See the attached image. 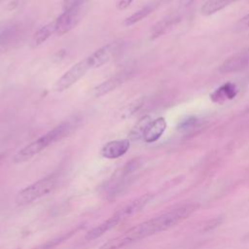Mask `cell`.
Returning <instances> with one entry per match:
<instances>
[{"label": "cell", "instance_id": "9c48e42d", "mask_svg": "<svg viewBox=\"0 0 249 249\" xmlns=\"http://www.w3.org/2000/svg\"><path fill=\"white\" fill-rule=\"evenodd\" d=\"M130 141L129 139H121L113 140L107 142L100 151V154L103 158L114 160L124 156L129 149Z\"/></svg>", "mask_w": 249, "mask_h": 249}, {"label": "cell", "instance_id": "ffe728a7", "mask_svg": "<svg viewBox=\"0 0 249 249\" xmlns=\"http://www.w3.org/2000/svg\"><path fill=\"white\" fill-rule=\"evenodd\" d=\"M81 228H82V227L80 226V227H78V228H76V229H74V230H71V231H67V232H65V233H62V234H60L59 236H56V237H54V238H53V239H51V240L46 241L45 243L41 244L40 246H38V247H36V248H34V249H53V248H55L56 246H58L59 244L63 243L64 241H66L67 239H69V238H70L72 235H74L78 231H80Z\"/></svg>", "mask_w": 249, "mask_h": 249}, {"label": "cell", "instance_id": "d6986e66", "mask_svg": "<svg viewBox=\"0 0 249 249\" xmlns=\"http://www.w3.org/2000/svg\"><path fill=\"white\" fill-rule=\"evenodd\" d=\"M156 8V4L155 3H149L147 5H145L144 7H142L140 10L136 11L135 13H133L131 16H129L128 18H126L124 21V25L125 26H131L133 24H135L136 22L142 20L143 18H145L148 15H150Z\"/></svg>", "mask_w": 249, "mask_h": 249}, {"label": "cell", "instance_id": "603a6c76", "mask_svg": "<svg viewBox=\"0 0 249 249\" xmlns=\"http://www.w3.org/2000/svg\"><path fill=\"white\" fill-rule=\"evenodd\" d=\"M88 0H62V6L64 10H68L75 7L84 6Z\"/></svg>", "mask_w": 249, "mask_h": 249}, {"label": "cell", "instance_id": "7a4b0ae2", "mask_svg": "<svg viewBox=\"0 0 249 249\" xmlns=\"http://www.w3.org/2000/svg\"><path fill=\"white\" fill-rule=\"evenodd\" d=\"M71 128H72L71 124L68 122L60 123L52 130L48 131L44 135L40 136L36 140L32 141L31 143L27 144L26 146L21 148L19 151H18L13 158V161L15 163H21L29 160L30 159H32L33 157L41 153L50 145L67 136L70 133Z\"/></svg>", "mask_w": 249, "mask_h": 249}, {"label": "cell", "instance_id": "277c9868", "mask_svg": "<svg viewBox=\"0 0 249 249\" xmlns=\"http://www.w3.org/2000/svg\"><path fill=\"white\" fill-rule=\"evenodd\" d=\"M26 33V25L18 20L0 23V50H7L18 44Z\"/></svg>", "mask_w": 249, "mask_h": 249}, {"label": "cell", "instance_id": "44dd1931", "mask_svg": "<svg viewBox=\"0 0 249 249\" xmlns=\"http://www.w3.org/2000/svg\"><path fill=\"white\" fill-rule=\"evenodd\" d=\"M143 104V98H138L133 100L132 102H130L129 104H127L125 107H124L122 109V115L124 116V118L129 117L131 115H133L136 111L139 110V108L142 106Z\"/></svg>", "mask_w": 249, "mask_h": 249}, {"label": "cell", "instance_id": "484cf974", "mask_svg": "<svg viewBox=\"0 0 249 249\" xmlns=\"http://www.w3.org/2000/svg\"><path fill=\"white\" fill-rule=\"evenodd\" d=\"M195 1H196V0H180L179 4H180V6H181V7H183V8H187V7L191 6Z\"/></svg>", "mask_w": 249, "mask_h": 249}, {"label": "cell", "instance_id": "5b68a950", "mask_svg": "<svg viewBox=\"0 0 249 249\" xmlns=\"http://www.w3.org/2000/svg\"><path fill=\"white\" fill-rule=\"evenodd\" d=\"M90 69L87 58L78 61L71 66L53 86V91H63L77 83Z\"/></svg>", "mask_w": 249, "mask_h": 249}, {"label": "cell", "instance_id": "4316f807", "mask_svg": "<svg viewBox=\"0 0 249 249\" xmlns=\"http://www.w3.org/2000/svg\"><path fill=\"white\" fill-rule=\"evenodd\" d=\"M232 1H233V2H234V1H236V0H232Z\"/></svg>", "mask_w": 249, "mask_h": 249}, {"label": "cell", "instance_id": "e0dca14e", "mask_svg": "<svg viewBox=\"0 0 249 249\" xmlns=\"http://www.w3.org/2000/svg\"><path fill=\"white\" fill-rule=\"evenodd\" d=\"M152 119L150 116H143L142 118H140L135 124L132 126L131 130L128 133V138L129 140L132 141H136L139 139H143L144 133L148 127V125L151 124Z\"/></svg>", "mask_w": 249, "mask_h": 249}, {"label": "cell", "instance_id": "7c38bea8", "mask_svg": "<svg viewBox=\"0 0 249 249\" xmlns=\"http://www.w3.org/2000/svg\"><path fill=\"white\" fill-rule=\"evenodd\" d=\"M165 128H166L165 119L162 117L157 118L156 120L152 121L151 124L148 125L144 133L143 140L147 143H153L157 141L162 135Z\"/></svg>", "mask_w": 249, "mask_h": 249}, {"label": "cell", "instance_id": "cb8c5ba5", "mask_svg": "<svg viewBox=\"0 0 249 249\" xmlns=\"http://www.w3.org/2000/svg\"><path fill=\"white\" fill-rule=\"evenodd\" d=\"M133 0H118L116 3V8L118 10H125L130 6Z\"/></svg>", "mask_w": 249, "mask_h": 249}, {"label": "cell", "instance_id": "6da1fadb", "mask_svg": "<svg viewBox=\"0 0 249 249\" xmlns=\"http://www.w3.org/2000/svg\"><path fill=\"white\" fill-rule=\"evenodd\" d=\"M198 206L197 203H185L177 206L164 214L132 227L122 235L116 236L103 243L99 249H121L135 241L164 231L189 217Z\"/></svg>", "mask_w": 249, "mask_h": 249}, {"label": "cell", "instance_id": "8fae6325", "mask_svg": "<svg viewBox=\"0 0 249 249\" xmlns=\"http://www.w3.org/2000/svg\"><path fill=\"white\" fill-rule=\"evenodd\" d=\"M123 220L121 219V217L119 215H117L116 213L108 218L106 221L102 222L101 224H99L98 226L92 228L90 231H89L86 235H85V239L87 241H92L100 236H102L105 232L109 231L110 230H112L113 228H115L119 223H121Z\"/></svg>", "mask_w": 249, "mask_h": 249}, {"label": "cell", "instance_id": "30bf717a", "mask_svg": "<svg viewBox=\"0 0 249 249\" xmlns=\"http://www.w3.org/2000/svg\"><path fill=\"white\" fill-rule=\"evenodd\" d=\"M152 197H153V196L151 194L143 195V196H139L138 198L134 199L133 201L129 202L125 206L122 207L119 211L116 212V214L119 215L122 220L126 219V218H128L130 216H133L136 213L140 212L150 202Z\"/></svg>", "mask_w": 249, "mask_h": 249}, {"label": "cell", "instance_id": "4fadbf2b", "mask_svg": "<svg viewBox=\"0 0 249 249\" xmlns=\"http://www.w3.org/2000/svg\"><path fill=\"white\" fill-rule=\"evenodd\" d=\"M238 92L236 85L232 83H227L216 89L211 94L210 98L213 102L224 103L227 100H231L235 97Z\"/></svg>", "mask_w": 249, "mask_h": 249}, {"label": "cell", "instance_id": "52a82bcc", "mask_svg": "<svg viewBox=\"0 0 249 249\" xmlns=\"http://www.w3.org/2000/svg\"><path fill=\"white\" fill-rule=\"evenodd\" d=\"M249 67V47L242 49L238 53L228 57L220 66L219 72L222 74L235 73Z\"/></svg>", "mask_w": 249, "mask_h": 249}, {"label": "cell", "instance_id": "5bb4252c", "mask_svg": "<svg viewBox=\"0 0 249 249\" xmlns=\"http://www.w3.org/2000/svg\"><path fill=\"white\" fill-rule=\"evenodd\" d=\"M124 82L123 76H116L110 78L101 84L97 85L91 89V95L93 97H101L113 90H115L118 87H120Z\"/></svg>", "mask_w": 249, "mask_h": 249}, {"label": "cell", "instance_id": "d4e9b609", "mask_svg": "<svg viewBox=\"0 0 249 249\" xmlns=\"http://www.w3.org/2000/svg\"><path fill=\"white\" fill-rule=\"evenodd\" d=\"M239 26L240 28H249V14L239 20Z\"/></svg>", "mask_w": 249, "mask_h": 249}, {"label": "cell", "instance_id": "ac0fdd59", "mask_svg": "<svg viewBox=\"0 0 249 249\" xmlns=\"http://www.w3.org/2000/svg\"><path fill=\"white\" fill-rule=\"evenodd\" d=\"M232 0H207L203 3V5L200 8V12L203 16H210L213 15L228 5H230Z\"/></svg>", "mask_w": 249, "mask_h": 249}, {"label": "cell", "instance_id": "9a60e30c", "mask_svg": "<svg viewBox=\"0 0 249 249\" xmlns=\"http://www.w3.org/2000/svg\"><path fill=\"white\" fill-rule=\"evenodd\" d=\"M55 32H56V20L54 19L52 22H49L48 24L44 25L43 27H41L40 29H38L35 32V34L33 35L31 41H30L31 47L34 48V47L41 45L42 43L47 41Z\"/></svg>", "mask_w": 249, "mask_h": 249}, {"label": "cell", "instance_id": "3957f363", "mask_svg": "<svg viewBox=\"0 0 249 249\" xmlns=\"http://www.w3.org/2000/svg\"><path fill=\"white\" fill-rule=\"evenodd\" d=\"M57 179L54 174H52L26 186L17 194L16 203L18 205H26L50 195L56 188Z\"/></svg>", "mask_w": 249, "mask_h": 249}, {"label": "cell", "instance_id": "ba28073f", "mask_svg": "<svg viewBox=\"0 0 249 249\" xmlns=\"http://www.w3.org/2000/svg\"><path fill=\"white\" fill-rule=\"evenodd\" d=\"M120 47H121V43H118V42L109 43L99 48L89 56H87L86 58L89 62L90 69L98 68L106 64L108 61H110L116 55V53L120 50Z\"/></svg>", "mask_w": 249, "mask_h": 249}, {"label": "cell", "instance_id": "2e32d148", "mask_svg": "<svg viewBox=\"0 0 249 249\" xmlns=\"http://www.w3.org/2000/svg\"><path fill=\"white\" fill-rule=\"evenodd\" d=\"M179 20H180V18L178 16H170V17L162 18L161 20L157 22L152 27V29H151V38L152 39H156V38L165 34Z\"/></svg>", "mask_w": 249, "mask_h": 249}, {"label": "cell", "instance_id": "8992f818", "mask_svg": "<svg viewBox=\"0 0 249 249\" xmlns=\"http://www.w3.org/2000/svg\"><path fill=\"white\" fill-rule=\"evenodd\" d=\"M84 14H85V5L64 10L63 13L57 18H55L56 20L55 34H57L58 36H61L69 32L80 22Z\"/></svg>", "mask_w": 249, "mask_h": 249}, {"label": "cell", "instance_id": "7402d4cb", "mask_svg": "<svg viewBox=\"0 0 249 249\" xmlns=\"http://www.w3.org/2000/svg\"><path fill=\"white\" fill-rule=\"evenodd\" d=\"M198 120L195 117H191V118H188L187 120L183 121L180 125H179V128L185 132H188V131H194L195 129H196L198 127Z\"/></svg>", "mask_w": 249, "mask_h": 249}]
</instances>
